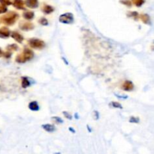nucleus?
<instances>
[{"mask_svg": "<svg viewBox=\"0 0 154 154\" xmlns=\"http://www.w3.org/2000/svg\"><path fill=\"white\" fill-rule=\"evenodd\" d=\"M19 18V14L15 11L6 12L5 14L3 15L1 17L0 20L2 23L7 26H12L16 23Z\"/></svg>", "mask_w": 154, "mask_h": 154, "instance_id": "1", "label": "nucleus"}, {"mask_svg": "<svg viewBox=\"0 0 154 154\" xmlns=\"http://www.w3.org/2000/svg\"><path fill=\"white\" fill-rule=\"evenodd\" d=\"M34 52L29 48H25L22 53L17 55L15 58V61L17 63H25L34 58Z\"/></svg>", "mask_w": 154, "mask_h": 154, "instance_id": "2", "label": "nucleus"}, {"mask_svg": "<svg viewBox=\"0 0 154 154\" xmlns=\"http://www.w3.org/2000/svg\"><path fill=\"white\" fill-rule=\"evenodd\" d=\"M28 44L32 48H34L36 50H42L46 46V44L44 41L38 38H30L29 40H28Z\"/></svg>", "mask_w": 154, "mask_h": 154, "instance_id": "3", "label": "nucleus"}, {"mask_svg": "<svg viewBox=\"0 0 154 154\" xmlns=\"http://www.w3.org/2000/svg\"><path fill=\"white\" fill-rule=\"evenodd\" d=\"M59 20L62 23L70 24L72 23L74 21V15L72 13H66L60 15Z\"/></svg>", "mask_w": 154, "mask_h": 154, "instance_id": "4", "label": "nucleus"}, {"mask_svg": "<svg viewBox=\"0 0 154 154\" xmlns=\"http://www.w3.org/2000/svg\"><path fill=\"white\" fill-rule=\"evenodd\" d=\"M19 28L23 31H30L35 28L34 24L29 21H21L19 23Z\"/></svg>", "mask_w": 154, "mask_h": 154, "instance_id": "5", "label": "nucleus"}, {"mask_svg": "<svg viewBox=\"0 0 154 154\" xmlns=\"http://www.w3.org/2000/svg\"><path fill=\"white\" fill-rule=\"evenodd\" d=\"M122 90H124V91L127 92H131L134 90L135 88V86H134L133 83L131 81H126L123 83L121 86Z\"/></svg>", "mask_w": 154, "mask_h": 154, "instance_id": "6", "label": "nucleus"}, {"mask_svg": "<svg viewBox=\"0 0 154 154\" xmlns=\"http://www.w3.org/2000/svg\"><path fill=\"white\" fill-rule=\"evenodd\" d=\"M12 5L17 9H19V10H24L25 9V2L23 0H14L12 2Z\"/></svg>", "mask_w": 154, "mask_h": 154, "instance_id": "7", "label": "nucleus"}, {"mask_svg": "<svg viewBox=\"0 0 154 154\" xmlns=\"http://www.w3.org/2000/svg\"><path fill=\"white\" fill-rule=\"evenodd\" d=\"M25 5L29 8H37L39 5L38 0H25Z\"/></svg>", "mask_w": 154, "mask_h": 154, "instance_id": "8", "label": "nucleus"}, {"mask_svg": "<svg viewBox=\"0 0 154 154\" xmlns=\"http://www.w3.org/2000/svg\"><path fill=\"white\" fill-rule=\"evenodd\" d=\"M11 36L12 38L14 39V40L16 41L17 42H18V43H23V41L24 39L23 36L20 33L18 32H11Z\"/></svg>", "mask_w": 154, "mask_h": 154, "instance_id": "9", "label": "nucleus"}, {"mask_svg": "<svg viewBox=\"0 0 154 154\" xmlns=\"http://www.w3.org/2000/svg\"><path fill=\"white\" fill-rule=\"evenodd\" d=\"M11 36V31L6 26H3L0 29V38H7Z\"/></svg>", "mask_w": 154, "mask_h": 154, "instance_id": "10", "label": "nucleus"}, {"mask_svg": "<svg viewBox=\"0 0 154 154\" xmlns=\"http://www.w3.org/2000/svg\"><path fill=\"white\" fill-rule=\"evenodd\" d=\"M139 19L141 20L144 24H147V25H150V24H151L150 17V15L147 14H140Z\"/></svg>", "mask_w": 154, "mask_h": 154, "instance_id": "11", "label": "nucleus"}, {"mask_svg": "<svg viewBox=\"0 0 154 154\" xmlns=\"http://www.w3.org/2000/svg\"><path fill=\"white\" fill-rule=\"evenodd\" d=\"M42 11L44 14H50L52 12L54 11V8L53 6L45 4L43 5V6L42 7Z\"/></svg>", "mask_w": 154, "mask_h": 154, "instance_id": "12", "label": "nucleus"}, {"mask_svg": "<svg viewBox=\"0 0 154 154\" xmlns=\"http://www.w3.org/2000/svg\"><path fill=\"white\" fill-rule=\"evenodd\" d=\"M23 17L24 19L27 20H32L35 17V13L31 11H25L23 13Z\"/></svg>", "mask_w": 154, "mask_h": 154, "instance_id": "13", "label": "nucleus"}, {"mask_svg": "<svg viewBox=\"0 0 154 154\" xmlns=\"http://www.w3.org/2000/svg\"><path fill=\"white\" fill-rule=\"evenodd\" d=\"M42 129H45L48 132H54L56 131V127L52 124H43L42 126Z\"/></svg>", "mask_w": 154, "mask_h": 154, "instance_id": "14", "label": "nucleus"}, {"mask_svg": "<svg viewBox=\"0 0 154 154\" xmlns=\"http://www.w3.org/2000/svg\"><path fill=\"white\" fill-rule=\"evenodd\" d=\"M28 107L32 111H38L40 109V107H39L38 104V102H36V101H32V102H30V103L29 104Z\"/></svg>", "mask_w": 154, "mask_h": 154, "instance_id": "15", "label": "nucleus"}, {"mask_svg": "<svg viewBox=\"0 0 154 154\" xmlns=\"http://www.w3.org/2000/svg\"><path fill=\"white\" fill-rule=\"evenodd\" d=\"M139 15L140 14L137 11H129L127 13V16L129 17L133 18L135 20H138V19H139Z\"/></svg>", "mask_w": 154, "mask_h": 154, "instance_id": "16", "label": "nucleus"}, {"mask_svg": "<svg viewBox=\"0 0 154 154\" xmlns=\"http://www.w3.org/2000/svg\"><path fill=\"white\" fill-rule=\"evenodd\" d=\"M30 83L27 77H22V87L23 88L26 89L28 87H29Z\"/></svg>", "mask_w": 154, "mask_h": 154, "instance_id": "17", "label": "nucleus"}, {"mask_svg": "<svg viewBox=\"0 0 154 154\" xmlns=\"http://www.w3.org/2000/svg\"><path fill=\"white\" fill-rule=\"evenodd\" d=\"M132 4L135 5L136 7H141L145 2V0H131Z\"/></svg>", "mask_w": 154, "mask_h": 154, "instance_id": "18", "label": "nucleus"}, {"mask_svg": "<svg viewBox=\"0 0 154 154\" xmlns=\"http://www.w3.org/2000/svg\"><path fill=\"white\" fill-rule=\"evenodd\" d=\"M18 49H19V48H18V46L16 44H11V45H9L7 46V50L8 51H10V52H11V51H16Z\"/></svg>", "mask_w": 154, "mask_h": 154, "instance_id": "19", "label": "nucleus"}, {"mask_svg": "<svg viewBox=\"0 0 154 154\" xmlns=\"http://www.w3.org/2000/svg\"><path fill=\"white\" fill-rule=\"evenodd\" d=\"M111 108H120V109H123V106H122L120 102H112L109 104Z\"/></svg>", "mask_w": 154, "mask_h": 154, "instance_id": "20", "label": "nucleus"}, {"mask_svg": "<svg viewBox=\"0 0 154 154\" xmlns=\"http://www.w3.org/2000/svg\"><path fill=\"white\" fill-rule=\"evenodd\" d=\"M38 23L40 24H42V26H48V20H47V18L45 17H41L38 20Z\"/></svg>", "mask_w": 154, "mask_h": 154, "instance_id": "21", "label": "nucleus"}, {"mask_svg": "<svg viewBox=\"0 0 154 154\" xmlns=\"http://www.w3.org/2000/svg\"><path fill=\"white\" fill-rule=\"evenodd\" d=\"M129 123H138L140 122V119L139 117H131L129 118Z\"/></svg>", "mask_w": 154, "mask_h": 154, "instance_id": "22", "label": "nucleus"}, {"mask_svg": "<svg viewBox=\"0 0 154 154\" xmlns=\"http://www.w3.org/2000/svg\"><path fill=\"white\" fill-rule=\"evenodd\" d=\"M120 2L122 3L123 5L128 6V7H131L132 6V2H131V0H120Z\"/></svg>", "mask_w": 154, "mask_h": 154, "instance_id": "23", "label": "nucleus"}, {"mask_svg": "<svg viewBox=\"0 0 154 154\" xmlns=\"http://www.w3.org/2000/svg\"><path fill=\"white\" fill-rule=\"evenodd\" d=\"M8 11V8L5 5H0V14H5Z\"/></svg>", "mask_w": 154, "mask_h": 154, "instance_id": "24", "label": "nucleus"}, {"mask_svg": "<svg viewBox=\"0 0 154 154\" xmlns=\"http://www.w3.org/2000/svg\"><path fill=\"white\" fill-rule=\"evenodd\" d=\"M0 3L3 5H12V2L10 0H0Z\"/></svg>", "mask_w": 154, "mask_h": 154, "instance_id": "25", "label": "nucleus"}, {"mask_svg": "<svg viewBox=\"0 0 154 154\" xmlns=\"http://www.w3.org/2000/svg\"><path fill=\"white\" fill-rule=\"evenodd\" d=\"M52 119L54 120V121H56V123H59V124H61V123H63V120H62V119L60 118V117H52Z\"/></svg>", "mask_w": 154, "mask_h": 154, "instance_id": "26", "label": "nucleus"}, {"mask_svg": "<svg viewBox=\"0 0 154 154\" xmlns=\"http://www.w3.org/2000/svg\"><path fill=\"white\" fill-rule=\"evenodd\" d=\"M63 115L65 116V117H66L68 120H72V115H71L69 112H67V111H63Z\"/></svg>", "mask_w": 154, "mask_h": 154, "instance_id": "27", "label": "nucleus"}, {"mask_svg": "<svg viewBox=\"0 0 154 154\" xmlns=\"http://www.w3.org/2000/svg\"><path fill=\"white\" fill-rule=\"evenodd\" d=\"M3 57L6 59H9L11 57V52H10V51L4 52V54H3Z\"/></svg>", "mask_w": 154, "mask_h": 154, "instance_id": "28", "label": "nucleus"}, {"mask_svg": "<svg viewBox=\"0 0 154 154\" xmlns=\"http://www.w3.org/2000/svg\"><path fill=\"white\" fill-rule=\"evenodd\" d=\"M94 114L95 115H96V117H95V119H96V120H99V113L98 112V111H94Z\"/></svg>", "mask_w": 154, "mask_h": 154, "instance_id": "29", "label": "nucleus"}, {"mask_svg": "<svg viewBox=\"0 0 154 154\" xmlns=\"http://www.w3.org/2000/svg\"><path fill=\"white\" fill-rule=\"evenodd\" d=\"M69 131H70V132H72V133H75V129H73V128L69 127Z\"/></svg>", "mask_w": 154, "mask_h": 154, "instance_id": "30", "label": "nucleus"}, {"mask_svg": "<svg viewBox=\"0 0 154 154\" xmlns=\"http://www.w3.org/2000/svg\"><path fill=\"white\" fill-rule=\"evenodd\" d=\"M3 54H4V52H3L1 48H0V57H3Z\"/></svg>", "mask_w": 154, "mask_h": 154, "instance_id": "31", "label": "nucleus"}, {"mask_svg": "<svg viewBox=\"0 0 154 154\" xmlns=\"http://www.w3.org/2000/svg\"><path fill=\"white\" fill-rule=\"evenodd\" d=\"M151 50H152V51H154V45H153V46L151 47Z\"/></svg>", "mask_w": 154, "mask_h": 154, "instance_id": "32", "label": "nucleus"}, {"mask_svg": "<svg viewBox=\"0 0 154 154\" xmlns=\"http://www.w3.org/2000/svg\"><path fill=\"white\" fill-rule=\"evenodd\" d=\"M54 154H61L60 153V152H57V153H54Z\"/></svg>", "mask_w": 154, "mask_h": 154, "instance_id": "33", "label": "nucleus"}, {"mask_svg": "<svg viewBox=\"0 0 154 154\" xmlns=\"http://www.w3.org/2000/svg\"><path fill=\"white\" fill-rule=\"evenodd\" d=\"M75 117H76V118H78V114H75Z\"/></svg>", "mask_w": 154, "mask_h": 154, "instance_id": "34", "label": "nucleus"}]
</instances>
